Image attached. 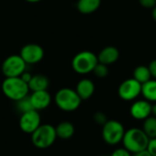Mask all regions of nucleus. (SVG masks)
Masks as SVG:
<instances>
[{"instance_id":"f257e3e1","label":"nucleus","mask_w":156,"mask_h":156,"mask_svg":"<svg viewBox=\"0 0 156 156\" xmlns=\"http://www.w3.org/2000/svg\"><path fill=\"white\" fill-rule=\"evenodd\" d=\"M149 138L140 128H131L124 133L122 143L124 148L131 154H136L138 152L147 149Z\"/></svg>"},{"instance_id":"1a4fd4ad","label":"nucleus","mask_w":156,"mask_h":156,"mask_svg":"<svg viewBox=\"0 0 156 156\" xmlns=\"http://www.w3.org/2000/svg\"><path fill=\"white\" fill-rule=\"evenodd\" d=\"M142 93V84L134 79L124 80L118 89V94L123 101H133Z\"/></svg>"},{"instance_id":"b1692460","label":"nucleus","mask_w":156,"mask_h":156,"mask_svg":"<svg viewBox=\"0 0 156 156\" xmlns=\"http://www.w3.org/2000/svg\"><path fill=\"white\" fill-rule=\"evenodd\" d=\"M147 150L152 154V156H156V138H153L149 140Z\"/></svg>"},{"instance_id":"2eb2a0df","label":"nucleus","mask_w":156,"mask_h":156,"mask_svg":"<svg viewBox=\"0 0 156 156\" xmlns=\"http://www.w3.org/2000/svg\"><path fill=\"white\" fill-rule=\"evenodd\" d=\"M49 85L48 79L41 74L33 75L30 81L28 82V88L31 91L47 90Z\"/></svg>"},{"instance_id":"dca6fc26","label":"nucleus","mask_w":156,"mask_h":156,"mask_svg":"<svg viewBox=\"0 0 156 156\" xmlns=\"http://www.w3.org/2000/svg\"><path fill=\"white\" fill-rule=\"evenodd\" d=\"M55 129H56L57 137H58L62 140H68V139L71 138L75 133L74 125L71 122H66V121L59 122L57 125V127H55Z\"/></svg>"},{"instance_id":"0eeeda50","label":"nucleus","mask_w":156,"mask_h":156,"mask_svg":"<svg viewBox=\"0 0 156 156\" xmlns=\"http://www.w3.org/2000/svg\"><path fill=\"white\" fill-rule=\"evenodd\" d=\"M27 68V63L20 55H11L7 57L2 64V72L5 78L20 77Z\"/></svg>"},{"instance_id":"2f4dec72","label":"nucleus","mask_w":156,"mask_h":156,"mask_svg":"<svg viewBox=\"0 0 156 156\" xmlns=\"http://www.w3.org/2000/svg\"><path fill=\"white\" fill-rule=\"evenodd\" d=\"M26 1L29 3H37V2H40L41 0H26Z\"/></svg>"},{"instance_id":"5701e85b","label":"nucleus","mask_w":156,"mask_h":156,"mask_svg":"<svg viewBox=\"0 0 156 156\" xmlns=\"http://www.w3.org/2000/svg\"><path fill=\"white\" fill-rule=\"evenodd\" d=\"M94 121H95L98 124L104 125L108 120H107V116H106L103 112H96V113L94 114Z\"/></svg>"},{"instance_id":"a878e982","label":"nucleus","mask_w":156,"mask_h":156,"mask_svg":"<svg viewBox=\"0 0 156 156\" xmlns=\"http://www.w3.org/2000/svg\"><path fill=\"white\" fill-rule=\"evenodd\" d=\"M111 156H132L131 153L125 148H120L115 150Z\"/></svg>"},{"instance_id":"9d476101","label":"nucleus","mask_w":156,"mask_h":156,"mask_svg":"<svg viewBox=\"0 0 156 156\" xmlns=\"http://www.w3.org/2000/svg\"><path fill=\"white\" fill-rule=\"evenodd\" d=\"M19 55L27 64H36L42 60L44 57V49L38 44L30 43L25 45L21 48Z\"/></svg>"},{"instance_id":"c85d7f7f","label":"nucleus","mask_w":156,"mask_h":156,"mask_svg":"<svg viewBox=\"0 0 156 156\" xmlns=\"http://www.w3.org/2000/svg\"><path fill=\"white\" fill-rule=\"evenodd\" d=\"M133 156H152V154L149 153V151L147 149L144 150V151H141V152H138L136 154H133Z\"/></svg>"},{"instance_id":"393cba45","label":"nucleus","mask_w":156,"mask_h":156,"mask_svg":"<svg viewBox=\"0 0 156 156\" xmlns=\"http://www.w3.org/2000/svg\"><path fill=\"white\" fill-rule=\"evenodd\" d=\"M139 2L145 8H154L156 5V0H139Z\"/></svg>"},{"instance_id":"f03ea898","label":"nucleus","mask_w":156,"mask_h":156,"mask_svg":"<svg viewBox=\"0 0 156 156\" xmlns=\"http://www.w3.org/2000/svg\"><path fill=\"white\" fill-rule=\"evenodd\" d=\"M2 91L9 100L17 101L28 95L29 88L20 77L5 78L2 83Z\"/></svg>"},{"instance_id":"20e7f679","label":"nucleus","mask_w":156,"mask_h":156,"mask_svg":"<svg viewBox=\"0 0 156 156\" xmlns=\"http://www.w3.org/2000/svg\"><path fill=\"white\" fill-rule=\"evenodd\" d=\"M56 129L50 124H41L32 134L31 141L34 146L38 149L50 147L57 139Z\"/></svg>"},{"instance_id":"f3484780","label":"nucleus","mask_w":156,"mask_h":156,"mask_svg":"<svg viewBox=\"0 0 156 156\" xmlns=\"http://www.w3.org/2000/svg\"><path fill=\"white\" fill-rule=\"evenodd\" d=\"M101 5V0H79L77 3L78 10L82 14H91Z\"/></svg>"},{"instance_id":"4468645a","label":"nucleus","mask_w":156,"mask_h":156,"mask_svg":"<svg viewBox=\"0 0 156 156\" xmlns=\"http://www.w3.org/2000/svg\"><path fill=\"white\" fill-rule=\"evenodd\" d=\"M119 56H120V53L116 48L107 47L100 52L98 56V61L105 65H110L117 61V59L119 58Z\"/></svg>"},{"instance_id":"4be33fe9","label":"nucleus","mask_w":156,"mask_h":156,"mask_svg":"<svg viewBox=\"0 0 156 156\" xmlns=\"http://www.w3.org/2000/svg\"><path fill=\"white\" fill-rule=\"evenodd\" d=\"M93 72L99 78H105L109 73V69H108L107 65L98 62V64L93 69Z\"/></svg>"},{"instance_id":"39448f33","label":"nucleus","mask_w":156,"mask_h":156,"mask_svg":"<svg viewBox=\"0 0 156 156\" xmlns=\"http://www.w3.org/2000/svg\"><path fill=\"white\" fill-rule=\"evenodd\" d=\"M98 57L91 51H81L72 59V68L79 74H88L93 71L98 64Z\"/></svg>"},{"instance_id":"7ed1b4c3","label":"nucleus","mask_w":156,"mask_h":156,"mask_svg":"<svg viewBox=\"0 0 156 156\" xmlns=\"http://www.w3.org/2000/svg\"><path fill=\"white\" fill-rule=\"evenodd\" d=\"M56 105L64 112H74L76 111L81 103V99L76 92V90L69 88H63L58 90L55 95Z\"/></svg>"},{"instance_id":"6e6552de","label":"nucleus","mask_w":156,"mask_h":156,"mask_svg":"<svg viewBox=\"0 0 156 156\" xmlns=\"http://www.w3.org/2000/svg\"><path fill=\"white\" fill-rule=\"evenodd\" d=\"M41 125V117L37 111L32 110L22 113L19 119V128L27 134H32Z\"/></svg>"},{"instance_id":"cd10ccee","label":"nucleus","mask_w":156,"mask_h":156,"mask_svg":"<svg viewBox=\"0 0 156 156\" xmlns=\"http://www.w3.org/2000/svg\"><path fill=\"white\" fill-rule=\"evenodd\" d=\"M32 76H33V75H31L30 73H28V72H26V71H25V72L20 76V78H21V79H22L26 83H27V84H28V82L30 81V80H31Z\"/></svg>"},{"instance_id":"412c9836","label":"nucleus","mask_w":156,"mask_h":156,"mask_svg":"<svg viewBox=\"0 0 156 156\" xmlns=\"http://www.w3.org/2000/svg\"><path fill=\"white\" fill-rule=\"evenodd\" d=\"M16 109L18 110V112L22 113H25L27 112H29V111H32L34 110L32 104H31V101H30V98L29 96L27 95V97L16 101Z\"/></svg>"},{"instance_id":"ddd939ff","label":"nucleus","mask_w":156,"mask_h":156,"mask_svg":"<svg viewBox=\"0 0 156 156\" xmlns=\"http://www.w3.org/2000/svg\"><path fill=\"white\" fill-rule=\"evenodd\" d=\"M75 90L80 96V98L82 101H85V100L90 99L93 95L94 90H95V86H94V83L90 80L83 79L79 81Z\"/></svg>"},{"instance_id":"9b49d317","label":"nucleus","mask_w":156,"mask_h":156,"mask_svg":"<svg viewBox=\"0 0 156 156\" xmlns=\"http://www.w3.org/2000/svg\"><path fill=\"white\" fill-rule=\"evenodd\" d=\"M29 98L34 110L37 112L47 109L51 102V96L48 90L32 91V93L29 95Z\"/></svg>"},{"instance_id":"c756f323","label":"nucleus","mask_w":156,"mask_h":156,"mask_svg":"<svg viewBox=\"0 0 156 156\" xmlns=\"http://www.w3.org/2000/svg\"><path fill=\"white\" fill-rule=\"evenodd\" d=\"M152 113L154 115V117H156V103L152 105Z\"/></svg>"},{"instance_id":"aec40b11","label":"nucleus","mask_w":156,"mask_h":156,"mask_svg":"<svg viewBox=\"0 0 156 156\" xmlns=\"http://www.w3.org/2000/svg\"><path fill=\"white\" fill-rule=\"evenodd\" d=\"M143 131L148 136L149 139L156 138V117H148L144 120L143 125Z\"/></svg>"},{"instance_id":"6ab92c4d","label":"nucleus","mask_w":156,"mask_h":156,"mask_svg":"<svg viewBox=\"0 0 156 156\" xmlns=\"http://www.w3.org/2000/svg\"><path fill=\"white\" fill-rule=\"evenodd\" d=\"M151 73L148 67L139 66L133 71V79L136 80L141 84H144L151 80Z\"/></svg>"},{"instance_id":"bb28decb","label":"nucleus","mask_w":156,"mask_h":156,"mask_svg":"<svg viewBox=\"0 0 156 156\" xmlns=\"http://www.w3.org/2000/svg\"><path fill=\"white\" fill-rule=\"evenodd\" d=\"M149 70H150V73H151V76L154 77L156 80V59L153 60L150 65H149Z\"/></svg>"},{"instance_id":"f8f14e48","label":"nucleus","mask_w":156,"mask_h":156,"mask_svg":"<svg viewBox=\"0 0 156 156\" xmlns=\"http://www.w3.org/2000/svg\"><path fill=\"white\" fill-rule=\"evenodd\" d=\"M130 112L136 120H145L152 113V104L148 101H137L132 105Z\"/></svg>"},{"instance_id":"a211bd4d","label":"nucleus","mask_w":156,"mask_h":156,"mask_svg":"<svg viewBox=\"0 0 156 156\" xmlns=\"http://www.w3.org/2000/svg\"><path fill=\"white\" fill-rule=\"evenodd\" d=\"M142 94L148 101H156V80L142 84Z\"/></svg>"},{"instance_id":"7c9ffc66","label":"nucleus","mask_w":156,"mask_h":156,"mask_svg":"<svg viewBox=\"0 0 156 156\" xmlns=\"http://www.w3.org/2000/svg\"><path fill=\"white\" fill-rule=\"evenodd\" d=\"M153 17L156 22V5L154 7V10H153Z\"/></svg>"},{"instance_id":"423d86ee","label":"nucleus","mask_w":156,"mask_h":156,"mask_svg":"<svg viewBox=\"0 0 156 156\" xmlns=\"http://www.w3.org/2000/svg\"><path fill=\"white\" fill-rule=\"evenodd\" d=\"M102 138L110 145H116L122 141L125 130L123 125L116 120H109L102 125Z\"/></svg>"}]
</instances>
